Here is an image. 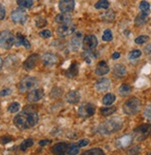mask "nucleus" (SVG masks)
I'll return each instance as SVG.
<instances>
[{
  "label": "nucleus",
  "mask_w": 151,
  "mask_h": 155,
  "mask_svg": "<svg viewBox=\"0 0 151 155\" xmlns=\"http://www.w3.org/2000/svg\"><path fill=\"white\" fill-rule=\"evenodd\" d=\"M113 39V35H112V31L109 29L105 30L103 35H102V40L105 42H110Z\"/></svg>",
  "instance_id": "c9c22d12"
},
{
  "label": "nucleus",
  "mask_w": 151,
  "mask_h": 155,
  "mask_svg": "<svg viewBox=\"0 0 151 155\" xmlns=\"http://www.w3.org/2000/svg\"><path fill=\"white\" fill-rule=\"evenodd\" d=\"M131 91H132V88L128 84H122L119 89V92L122 96H126V95L130 94Z\"/></svg>",
  "instance_id": "473e14b6"
},
{
  "label": "nucleus",
  "mask_w": 151,
  "mask_h": 155,
  "mask_svg": "<svg viewBox=\"0 0 151 155\" xmlns=\"http://www.w3.org/2000/svg\"><path fill=\"white\" fill-rule=\"evenodd\" d=\"M33 145V140L32 139H27L24 141L22 142V144L20 145V150L22 151H25L27 149L31 148Z\"/></svg>",
  "instance_id": "72a5a7b5"
},
{
  "label": "nucleus",
  "mask_w": 151,
  "mask_h": 155,
  "mask_svg": "<svg viewBox=\"0 0 151 155\" xmlns=\"http://www.w3.org/2000/svg\"><path fill=\"white\" fill-rule=\"evenodd\" d=\"M66 102L70 104H76L80 102L81 94L78 91H70L66 94Z\"/></svg>",
  "instance_id": "2eb2a0df"
},
{
  "label": "nucleus",
  "mask_w": 151,
  "mask_h": 155,
  "mask_svg": "<svg viewBox=\"0 0 151 155\" xmlns=\"http://www.w3.org/2000/svg\"><path fill=\"white\" fill-rule=\"evenodd\" d=\"M120 56H121V54L119 52H115V53H113V54H112L113 59H118V58H120Z\"/></svg>",
  "instance_id": "603ef678"
},
{
  "label": "nucleus",
  "mask_w": 151,
  "mask_h": 155,
  "mask_svg": "<svg viewBox=\"0 0 151 155\" xmlns=\"http://www.w3.org/2000/svg\"><path fill=\"white\" fill-rule=\"evenodd\" d=\"M39 60V54H32L29 57H27V59L23 63V68L26 70H32L33 68H35V66L38 63Z\"/></svg>",
  "instance_id": "ddd939ff"
},
{
  "label": "nucleus",
  "mask_w": 151,
  "mask_h": 155,
  "mask_svg": "<svg viewBox=\"0 0 151 155\" xmlns=\"http://www.w3.org/2000/svg\"><path fill=\"white\" fill-rule=\"evenodd\" d=\"M39 35H40L42 38H45V39H46V38H49V37H51V35H52V32H51L49 30H44V31H40V32H39Z\"/></svg>",
  "instance_id": "c03bdc74"
},
{
  "label": "nucleus",
  "mask_w": 151,
  "mask_h": 155,
  "mask_svg": "<svg viewBox=\"0 0 151 155\" xmlns=\"http://www.w3.org/2000/svg\"><path fill=\"white\" fill-rule=\"evenodd\" d=\"M140 109L141 101L136 97H133V98L129 99L127 102H125L122 107L124 114H126L127 115H135L140 111Z\"/></svg>",
  "instance_id": "7ed1b4c3"
},
{
  "label": "nucleus",
  "mask_w": 151,
  "mask_h": 155,
  "mask_svg": "<svg viewBox=\"0 0 151 155\" xmlns=\"http://www.w3.org/2000/svg\"><path fill=\"white\" fill-rule=\"evenodd\" d=\"M68 144L65 142H60L52 147V152L54 155H65L67 154Z\"/></svg>",
  "instance_id": "a211bd4d"
},
{
  "label": "nucleus",
  "mask_w": 151,
  "mask_h": 155,
  "mask_svg": "<svg viewBox=\"0 0 151 155\" xmlns=\"http://www.w3.org/2000/svg\"><path fill=\"white\" fill-rule=\"evenodd\" d=\"M44 97V90L43 89H34L32 90L28 95H27V100L30 103H36L40 101Z\"/></svg>",
  "instance_id": "9b49d317"
},
{
  "label": "nucleus",
  "mask_w": 151,
  "mask_h": 155,
  "mask_svg": "<svg viewBox=\"0 0 151 155\" xmlns=\"http://www.w3.org/2000/svg\"><path fill=\"white\" fill-rule=\"evenodd\" d=\"M10 93H11V90L9 89V88H7V89H4V90H2L1 91H0V96H1V97H5V96L9 95Z\"/></svg>",
  "instance_id": "49530a36"
},
{
  "label": "nucleus",
  "mask_w": 151,
  "mask_h": 155,
  "mask_svg": "<svg viewBox=\"0 0 151 155\" xmlns=\"http://www.w3.org/2000/svg\"><path fill=\"white\" fill-rule=\"evenodd\" d=\"M132 141H133V137L130 135H125L116 141V145L119 148H126L132 143Z\"/></svg>",
  "instance_id": "412c9836"
},
{
  "label": "nucleus",
  "mask_w": 151,
  "mask_h": 155,
  "mask_svg": "<svg viewBox=\"0 0 151 155\" xmlns=\"http://www.w3.org/2000/svg\"><path fill=\"white\" fill-rule=\"evenodd\" d=\"M15 45L16 46H24L26 49H30L31 48V44L30 42L28 41V39L22 35L21 32H18L17 35H16V38H15Z\"/></svg>",
  "instance_id": "dca6fc26"
},
{
  "label": "nucleus",
  "mask_w": 151,
  "mask_h": 155,
  "mask_svg": "<svg viewBox=\"0 0 151 155\" xmlns=\"http://www.w3.org/2000/svg\"><path fill=\"white\" fill-rule=\"evenodd\" d=\"M55 21L59 24H68L71 22V16L69 13H60L57 15L55 18Z\"/></svg>",
  "instance_id": "6ab92c4d"
},
{
  "label": "nucleus",
  "mask_w": 151,
  "mask_h": 155,
  "mask_svg": "<svg viewBox=\"0 0 151 155\" xmlns=\"http://www.w3.org/2000/svg\"><path fill=\"white\" fill-rule=\"evenodd\" d=\"M75 30H76V26L71 23H68V24H62L61 26H60L57 30V32H58L59 36L60 37H67L70 34H72Z\"/></svg>",
  "instance_id": "9d476101"
},
{
  "label": "nucleus",
  "mask_w": 151,
  "mask_h": 155,
  "mask_svg": "<svg viewBox=\"0 0 151 155\" xmlns=\"http://www.w3.org/2000/svg\"><path fill=\"white\" fill-rule=\"evenodd\" d=\"M75 8L74 0H60L59 8L62 13H69Z\"/></svg>",
  "instance_id": "f8f14e48"
},
{
  "label": "nucleus",
  "mask_w": 151,
  "mask_h": 155,
  "mask_svg": "<svg viewBox=\"0 0 151 155\" xmlns=\"http://www.w3.org/2000/svg\"><path fill=\"white\" fill-rule=\"evenodd\" d=\"M110 87V81L108 79H106V78H103V79L99 80L97 83H96V89L98 91H106L109 89Z\"/></svg>",
  "instance_id": "aec40b11"
},
{
  "label": "nucleus",
  "mask_w": 151,
  "mask_h": 155,
  "mask_svg": "<svg viewBox=\"0 0 151 155\" xmlns=\"http://www.w3.org/2000/svg\"><path fill=\"white\" fill-rule=\"evenodd\" d=\"M82 55H83V58L84 59V61L87 64H91L93 59H96V58L98 57V53L96 52L95 49H94V50H90V51H84V53Z\"/></svg>",
  "instance_id": "393cba45"
},
{
  "label": "nucleus",
  "mask_w": 151,
  "mask_h": 155,
  "mask_svg": "<svg viewBox=\"0 0 151 155\" xmlns=\"http://www.w3.org/2000/svg\"><path fill=\"white\" fill-rule=\"evenodd\" d=\"M145 117L148 120H151V104H148L146 106V108L145 109Z\"/></svg>",
  "instance_id": "37998d69"
},
{
  "label": "nucleus",
  "mask_w": 151,
  "mask_h": 155,
  "mask_svg": "<svg viewBox=\"0 0 151 155\" xmlns=\"http://www.w3.org/2000/svg\"><path fill=\"white\" fill-rule=\"evenodd\" d=\"M96 74L98 76H104L109 72V67L106 61H100L96 68Z\"/></svg>",
  "instance_id": "4be33fe9"
},
{
  "label": "nucleus",
  "mask_w": 151,
  "mask_h": 155,
  "mask_svg": "<svg viewBox=\"0 0 151 155\" xmlns=\"http://www.w3.org/2000/svg\"><path fill=\"white\" fill-rule=\"evenodd\" d=\"M116 100V96L113 94V93H108L106 94L103 99H102V103L104 105H111L113 103L115 102Z\"/></svg>",
  "instance_id": "cd10ccee"
},
{
  "label": "nucleus",
  "mask_w": 151,
  "mask_h": 155,
  "mask_svg": "<svg viewBox=\"0 0 151 155\" xmlns=\"http://www.w3.org/2000/svg\"><path fill=\"white\" fill-rule=\"evenodd\" d=\"M145 53L147 55V57L151 59V45H148L145 47Z\"/></svg>",
  "instance_id": "09e8293b"
},
{
  "label": "nucleus",
  "mask_w": 151,
  "mask_h": 155,
  "mask_svg": "<svg viewBox=\"0 0 151 155\" xmlns=\"http://www.w3.org/2000/svg\"><path fill=\"white\" fill-rule=\"evenodd\" d=\"M20 107H21V104H19V103H12V104H9L8 110H9V113L15 114V113H17L19 110H20Z\"/></svg>",
  "instance_id": "58836bf2"
},
{
  "label": "nucleus",
  "mask_w": 151,
  "mask_h": 155,
  "mask_svg": "<svg viewBox=\"0 0 151 155\" xmlns=\"http://www.w3.org/2000/svg\"><path fill=\"white\" fill-rule=\"evenodd\" d=\"M88 144H89V140H80V141L77 143V145H78L80 148L86 147Z\"/></svg>",
  "instance_id": "de8ad7c7"
},
{
  "label": "nucleus",
  "mask_w": 151,
  "mask_h": 155,
  "mask_svg": "<svg viewBox=\"0 0 151 155\" xmlns=\"http://www.w3.org/2000/svg\"><path fill=\"white\" fill-rule=\"evenodd\" d=\"M12 21L18 24H24L26 23L28 19V15L26 11L22 8H18L12 11L11 16H10Z\"/></svg>",
  "instance_id": "0eeeda50"
},
{
  "label": "nucleus",
  "mask_w": 151,
  "mask_h": 155,
  "mask_svg": "<svg viewBox=\"0 0 151 155\" xmlns=\"http://www.w3.org/2000/svg\"><path fill=\"white\" fill-rule=\"evenodd\" d=\"M17 4L21 8H30L33 5V0H17Z\"/></svg>",
  "instance_id": "2f4dec72"
},
{
  "label": "nucleus",
  "mask_w": 151,
  "mask_h": 155,
  "mask_svg": "<svg viewBox=\"0 0 151 155\" xmlns=\"http://www.w3.org/2000/svg\"><path fill=\"white\" fill-rule=\"evenodd\" d=\"M79 151H80V147L77 144H75V143L68 144V147H67L68 155H77Z\"/></svg>",
  "instance_id": "bb28decb"
},
{
  "label": "nucleus",
  "mask_w": 151,
  "mask_h": 155,
  "mask_svg": "<svg viewBox=\"0 0 151 155\" xmlns=\"http://www.w3.org/2000/svg\"><path fill=\"white\" fill-rule=\"evenodd\" d=\"M117 108L116 106H108V107H103L100 109V114L103 116H108L113 114L116 112Z\"/></svg>",
  "instance_id": "c756f323"
},
{
  "label": "nucleus",
  "mask_w": 151,
  "mask_h": 155,
  "mask_svg": "<svg viewBox=\"0 0 151 155\" xmlns=\"http://www.w3.org/2000/svg\"><path fill=\"white\" fill-rule=\"evenodd\" d=\"M6 17V8L3 5L0 4V21L4 19Z\"/></svg>",
  "instance_id": "a18cd8bd"
},
{
  "label": "nucleus",
  "mask_w": 151,
  "mask_h": 155,
  "mask_svg": "<svg viewBox=\"0 0 151 155\" xmlns=\"http://www.w3.org/2000/svg\"><path fill=\"white\" fill-rule=\"evenodd\" d=\"M136 140L138 141L145 140L151 135V124H143L134 129Z\"/></svg>",
  "instance_id": "20e7f679"
},
{
  "label": "nucleus",
  "mask_w": 151,
  "mask_h": 155,
  "mask_svg": "<svg viewBox=\"0 0 151 155\" xmlns=\"http://www.w3.org/2000/svg\"><path fill=\"white\" fill-rule=\"evenodd\" d=\"M122 127V120L121 118H111L100 124L98 127V132L101 135H110L118 132Z\"/></svg>",
  "instance_id": "f03ea898"
},
{
  "label": "nucleus",
  "mask_w": 151,
  "mask_h": 155,
  "mask_svg": "<svg viewBox=\"0 0 151 155\" xmlns=\"http://www.w3.org/2000/svg\"><path fill=\"white\" fill-rule=\"evenodd\" d=\"M126 72H127L126 68L123 65L118 64V65H115L114 68H113V75H114V77H116L117 79H122L126 75Z\"/></svg>",
  "instance_id": "5701e85b"
},
{
  "label": "nucleus",
  "mask_w": 151,
  "mask_h": 155,
  "mask_svg": "<svg viewBox=\"0 0 151 155\" xmlns=\"http://www.w3.org/2000/svg\"><path fill=\"white\" fill-rule=\"evenodd\" d=\"M12 140V138H10V137H3L2 138V143L3 144H7V143H9V141H11Z\"/></svg>",
  "instance_id": "3c124183"
},
{
  "label": "nucleus",
  "mask_w": 151,
  "mask_h": 155,
  "mask_svg": "<svg viewBox=\"0 0 151 155\" xmlns=\"http://www.w3.org/2000/svg\"><path fill=\"white\" fill-rule=\"evenodd\" d=\"M80 155H105V152L103 151V150L99 148H94V149L83 151Z\"/></svg>",
  "instance_id": "c85d7f7f"
},
{
  "label": "nucleus",
  "mask_w": 151,
  "mask_h": 155,
  "mask_svg": "<svg viewBox=\"0 0 151 155\" xmlns=\"http://www.w3.org/2000/svg\"><path fill=\"white\" fill-rule=\"evenodd\" d=\"M98 38L93 34H88L83 40V49L84 51L94 50L98 46Z\"/></svg>",
  "instance_id": "6e6552de"
},
{
  "label": "nucleus",
  "mask_w": 151,
  "mask_h": 155,
  "mask_svg": "<svg viewBox=\"0 0 151 155\" xmlns=\"http://www.w3.org/2000/svg\"><path fill=\"white\" fill-rule=\"evenodd\" d=\"M27 107V106H26ZM39 121V116L37 112L33 108H25L14 117V125L17 128L25 130L33 127Z\"/></svg>",
  "instance_id": "f257e3e1"
},
{
  "label": "nucleus",
  "mask_w": 151,
  "mask_h": 155,
  "mask_svg": "<svg viewBox=\"0 0 151 155\" xmlns=\"http://www.w3.org/2000/svg\"><path fill=\"white\" fill-rule=\"evenodd\" d=\"M3 66H4V61H3V59H2V58L0 57V70L2 69Z\"/></svg>",
  "instance_id": "864d4df0"
},
{
  "label": "nucleus",
  "mask_w": 151,
  "mask_h": 155,
  "mask_svg": "<svg viewBox=\"0 0 151 155\" xmlns=\"http://www.w3.org/2000/svg\"><path fill=\"white\" fill-rule=\"evenodd\" d=\"M147 155H151V151H150V152H149V153H148Z\"/></svg>",
  "instance_id": "5fc2aeb1"
},
{
  "label": "nucleus",
  "mask_w": 151,
  "mask_h": 155,
  "mask_svg": "<svg viewBox=\"0 0 151 155\" xmlns=\"http://www.w3.org/2000/svg\"><path fill=\"white\" fill-rule=\"evenodd\" d=\"M49 143H51V140H40L39 141V145L42 146V147L43 146H46Z\"/></svg>",
  "instance_id": "8fccbe9b"
},
{
  "label": "nucleus",
  "mask_w": 151,
  "mask_h": 155,
  "mask_svg": "<svg viewBox=\"0 0 151 155\" xmlns=\"http://www.w3.org/2000/svg\"><path fill=\"white\" fill-rule=\"evenodd\" d=\"M96 113V107L92 104H84L78 109V114L82 117H91Z\"/></svg>",
  "instance_id": "1a4fd4ad"
},
{
  "label": "nucleus",
  "mask_w": 151,
  "mask_h": 155,
  "mask_svg": "<svg viewBox=\"0 0 151 155\" xmlns=\"http://www.w3.org/2000/svg\"><path fill=\"white\" fill-rule=\"evenodd\" d=\"M39 84V81L34 77H24L19 83V90L21 92H25L34 89Z\"/></svg>",
  "instance_id": "39448f33"
},
{
  "label": "nucleus",
  "mask_w": 151,
  "mask_h": 155,
  "mask_svg": "<svg viewBox=\"0 0 151 155\" xmlns=\"http://www.w3.org/2000/svg\"><path fill=\"white\" fill-rule=\"evenodd\" d=\"M42 62L46 67H52L58 62V57L53 53H46L42 56Z\"/></svg>",
  "instance_id": "4468645a"
},
{
  "label": "nucleus",
  "mask_w": 151,
  "mask_h": 155,
  "mask_svg": "<svg viewBox=\"0 0 151 155\" xmlns=\"http://www.w3.org/2000/svg\"><path fill=\"white\" fill-rule=\"evenodd\" d=\"M102 19L106 22H111L114 21L115 18V13L113 10H108L107 12H105L102 16H101Z\"/></svg>",
  "instance_id": "7c9ffc66"
},
{
  "label": "nucleus",
  "mask_w": 151,
  "mask_h": 155,
  "mask_svg": "<svg viewBox=\"0 0 151 155\" xmlns=\"http://www.w3.org/2000/svg\"><path fill=\"white\" fill-rule=\"evenodd\" d=\"M35 24L38 28H44V27L46 26L47 21H46V19L45 18L38 17V18H36V19H35Z\"/></svg>",
  "instance_id": "e433bc0d"
},
{
  "label": "nucleus",
  "mask_w": 151,
  "mask_h": 155,
  "mask_svg": "<svg viewBox=\"0 0 151 155\" xmlns=\"http://www.w3.org/2000/svg\"><path fill=\"white\" fill-rule=\"evenodd\" d=\"M139 8L142 12L149 14V9H150V5L146 1H142L139 5Z\"/></svg>",
  "instance_id": "4c0bfd02"
},
{
  "label": "nucleus",
  "mask_w": 151,
  "mask_h": 155,
  "mask_svg": "<svg viewBox=\"0 0 151 155\" xmlns=\"http://www.w3.org/2000/svg\"><path fill=\"white\" fill-rule=\"evenodd\" d=\"M15 45V37L9 31H3L0 32V47L4 49H10Z\"/></svg>",
  "instance_id": "423d86ee"
},
{
  "label": "nucleus",
  "mask_w": 151,
  "mask_h": 155,
  "mask_svg": "<svg viewBox=\"0 0 151 155\" xmlns=\"http://www.w3.org/2000/svg\"><path fill=\"white\" fill-rule=\"evenodd\" d=\"M141 150V148L139 146H136L134 148H132L129 151H128V155H138L139 152Z\"/></svg>",
  "instance_id": "79ce46f5"
},
{
  "label": "nucleus",
  "mask_w": 151,
  "mask_h": 155,
  "mask_svg": "<svg viewBox=\"0 0 151 155\" xmlns=\"http://www.w3.org/2000/svg\"><path fill=\"white\" fill-rule=\"evenodd\" d=\"M148 40H149V37L147 35H141V36H138L136 38L135 43L136 45H143V44L146 43Z\"/></svg>",
  "instance_id": "ea45409f"
},
{
  "label": "nucleus",
  "mask_w": 151,
  "mask_h": 155,
  "mask_svg": "<svg viewBox=\"0 0 151 155\" xmlns=\"http://www.w3.org/2000/svg\"><path fill=\"white\" fill-rule=\"evenodd\" d=\"M81 44H82V33L81 32H77L75 34L70 40V48L72 51L76 52L80 49L81 47Z\"/></svg>",
  "instance_id": "f3484780"
},
{
  "label": "nucleus",
  "mask_w": 151,
  "mask_h": 155,
  "mask_svg": "<svg viewBox=\"0 0 151 155\" xmlns=\"http://www.w3.org/2000/svg\"><path fill=\"white\" fill-rule=\"evenodd\" d=\"M142 54V52L140 50H133L129 53V58L130 59H136V58L140 57Z\"/></svg>",
  "instance_id": "a19ab883"
},
{
  "label": "nucleus",
  "mask_w": 151,
  "mask_h": 155,
  "mask_svg": "<svg viewBox=\"0 0 151 155\" xmlns=\"http://www.w3.org/2000/svg\"><path fill=\"white\" fill-rule=\"evenodd\" d=\"M148 21V14L146 13H144V12H141L139 13L136 18H135V23L136 26H142L144 24H146Z\"/></svg>",
  "instance_id": "a878e982"
},
{
  "label": "nucleus",
  "mask_w": 151,
  "mask_h": 155,
  "mask_svg": "<svg viewBox=\"0 0 151 155\" xmlns=\"http://www.w3.org/2000/svg\"><path fill=\"white\" fill-rule=\"evenodd\" d=\"M109 7V2L108 0H99L95 5V8L97 9H107Z\"/></svg>",
  "instance_id": "f704fd0d"
},
{
  "label": "nucleus",
  "mask_w": 151,
  "mask_h": 155,
  "mask_svg": "<svg viewBox=\"0 0 151 155\" xmlns=\"http://www.w3.org/2000/svg\"><path fill=\"white\" fill-rule=\"evenodd\" d=\"M78 74H79V65L77 62H72L66 72V76L70 78V79H72V78H75Z\"/></svg>",
  "instance_id": "b1692460"
}]
</instances>
